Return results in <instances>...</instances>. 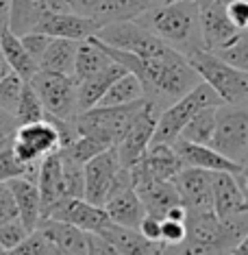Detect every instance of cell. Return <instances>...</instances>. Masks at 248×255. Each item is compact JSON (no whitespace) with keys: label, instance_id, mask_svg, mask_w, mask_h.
I'll return each mask as SVG.
<instances>
[{"label":"cell","instance_id":"obj_1","mask_svg":"<svg viewBox=\"0 0 248 255\" xmlns=\"http://www.w3.org/2000/svg\"><path fill=\"white\" fill-rule=\"evenodd\" d=\"M244 238H248V223H222L213 212H187L185 238L176 245H164L161 255H229Z\"/></svg>","mask_w":248,"mask_h":255},{"label":"cell","instance_id":"obj_2","mask_svg":"<svg viewBox=\"0 0 248 255\" xmlns=\"http://www.w3.org/2000/svg\"><path fill=\"white\" fill-rule=\"evenodd\" d=\"M135 22L181 55H187L194 48H203L200 7H196L192 0L164 2Z\"/></svg>","mask_w":248,"mask_h":255},{"label":"cell","instance_id":"obj_3","mask_svg":"<svg viewBox=\"0 0 248 255\" xmlns=\"http://www.w3.org/2000/svg\"><path fill=\"white\" fill-rule=\"evenodd\" d=\"M183 57L189 63V68L198 74L200 83L209 85L222 105H246L248 72L235 70L205 48H194Z\"/></svg>","mask_w":248,"mask_h":255},{"label":"cell","instance_id":"obj_4","mask_svg":"<svg viewBox=\"0 0 248 255\" xmlns=\"http://www.w3.org/2000/svg\"><path fill=\"white\" fill-rule=\"evenodd\" d=\"M218 105H222V103L213 94V90L205 83H198L187 94H183L181 98H176L174 103H170L168 107L159 112L151 144H172L181 135L183 127L192 120L196 112H200L203 107H218Z\"/></svg>","mask_w":248,"mask_h":255},{"label":"cell","instance_id":"obj_5","mask_svg":"<svg viewBox=\"0 0 248 255\" xmlns=\"http://www.w3.org/2000/svg\"><path fill=\"white\" fill-rule=\"evenodd\" d=\"M144 101L146 98L122 107H91L87 112H81L74 118L79 135H89L105 146H115L142 109Z\"/></svg>","mask_w":248,"mask_h":255},{"label":"cell","instance_id":"obj_6","mask_svg":"<svg viewBox=\"0 0 248 255\" xmlns=\"http://www.w3.org/2000/svg\"><path fill=\"white\" fill-rule=\"evenodd\" d=\"M209 146L240 166L248 164V109L246 105H218Z\"/></svg>","mask_w":248,"mask_h":255},{"label":"cell","instance_id":"obj_7","mask_svg":"<svg viewBox=\"0 0 248 255\" xmlns=\"http://www.w3.org/2000/svg\"><path fill=\"white\" fill-rule=\"evenodd\" d=\"M28 83L35 90L46 116L61 120H74L79 116L77 81L72 77L37 70Z\"/></svg>","mask_w":248,"mask_h":255},{"label":"cell","instance_id":"obj_8","mask_svg":"<svg viewBox=\"0 0 248 255\" xmlns=\"http://www.w3.org/2000/svg\"><path fill=\"white\" fill-rule=\"evenodd\" d=\"M96 39H100L102 44L111 46V48L124 50L135 57H159L164 53H168L170 46L164 44L159 37H155L151 31H146L142 24L137 22H113V24H105L98 28V33L94 35Z\"/></svg>","mask_w":248,"mask_h":255},{"label":"cell","instance_id":"obj_9","mask_svg":"<svg viewBox=\"0 0 248 255\" xmlns=\"http://www.w3.org/2000/svg\"><path fill=\"white\" fill-rule=\"evenodd\" d=\"M102 210L109 216L113 225L126 229H137L144 218V205L137 196L133 181H131V170L129 168H120L118 175H115L111 188L105 196L102 203Z\"/></svg>","mask_w":248,"mask_h":255},{"label":"cell","instance_id":"obj_10","mask_svg":"<svg viewBox=\"0 0 248 255\" xmlns=\"http://www.w3.org/2000/svg\"><path fill=\"white\" fill-rule=\"evenodd\" d=\"M159 112L161 109L155 105L153 101L146 98L142 109L133 118V123H131V127L122 135V140L113 146L122 168H133L137 161L144 157V153H146L148 146H151V142H153V133H155V125H157Z\"/></svg>","mask_w":248,"mask_h":255},{"label":"cell","instance_id":"obj_11","mask_svg":"<svg viewBox=\"0 0 248 255\" xmlns=\"http://www.w3.org/2000/svg\"><path fill=\"white\" fill-rule=\"evenodd\" d=\"M11 150L15 159L24 166H37L46 155L59 150V135L55 127L48 120L22 125L15 129L13 140H11Z\"/></svg>","mask_w":248,"mask_h":255},{"label":"cell","instance_id":"obj_12","mask_svg":"<svg viewBox=\"0 0 248 255\" xmlns=\"http://www.w3.org/2000/svg\"><path fill=\"white\" fill-rule=\"evenodd\" d=\"M42 218L61 220V223L72 225V227L85 231V234L96 236H100L107 225L111 223L102 207L91 205L85 199H70V196H63L61 201H57Z\"/></svg>","mask_w":248,"mask_h":255},{"label":"cell","instance_id":"obj_13","mask_svg":"<svg viewBox=\"0 0 248 255\" xmlns=\"http://www.w3.org/2000/svg\"><path fill=\"white\" fill-rule=\"evenodd\" d=\"M120 159L115 148H107L102 153H98L96 157H91L89 161L83 164V199L91 203V205L102 207L105 196L111 188L115 175L120 170Z\"/></svg>","mask_w":248,"mask_h":255},{"label":"cell","instance_id":"obj_14","mask_svg":"<svg viewBox=\"0 0 248 255\" xmlns=\"http://www.w3.org/2000/svg\"><path fill=\"white\" fill-rule=\"evenodd\" d=\"M246 31L233 26V22L227 15L224 0H213V2L200 7V39H203V48L209 53L227 48L233 42L244 35Z\"/></svg>","mask_w":248,"mask_h":255},{"label":"cell","instance_id":"obj_15","mask_svg":"<svg viewBox=\"0 0 248 255\" xmlns=\"http://www.w3.org/2000/svg\"><path fill=\"white\" fill-rule=\"evenodd\" d=\"M181 205L192 214L213 212V172L200 170V168L183 166L178 175L172 179Z\"/></svg>","mask_w":248,"mask_h":255},{"label":"cell","instance_id":"obj_16","mask_svg":"<svg viewBox=\"0 0 248 255\" xmlns=\"http://www.w3.org/2000/svg\"><path fill=\"white\" fill-rule=\"evenodd\" d=\"M213 214L222 223H248V192L229 172H213Z\"/></svg>","mask_w":248,"mask_h":255},{"label":"cell","instance_id":"obj_17","mask_svg":"<svg viewBox=\"0 0 248 255\" xmlns=\"http://www.w3.org/2000/svg\"><path fill=\"white\" fill-rule=\"evenodd\" d=\"M181 168L183 164L172 148V144H151L144 157L129 170L131 181L135 185L142 181H172Z\"/></svg>","mask_w":248,"mask_h":255},{"label":"cell","instance_id":"obj_18","mask_svg":"<svg viewBox=\"0 0 248 255\" xmlns=\"http://www.w3.org/2000/svg\"><path fill=\"white\" fill-rule=\"evenodd\" d=\"M100 24L94 18H85L77 13H46L33 31H39L48 37L70 39V42H85L98 33Z\"/></svg>","mask_w":248,"mask_h":255},{"label":"cell","instance_id":"obj_19","mask_svg":"<svg viewBox=\"0 0 248 255\" xmlns=\"http://www.w3.org/2000/svg\"><path fill=\"white\" fill-rule=\"evenodd\" d=\"M172 148L178 155L181 164L187 168H200V170H207V172H229V175H238V172L246 170V166H240L235 161L222 157L211 146L192 144L185 140H174L172 142Z\"/></svg>","mask_w":248,"mask_h":255},{"label":"cell","instance_id":"obj_20","mask_svg":"<svg viewBox=\"0 0 248 255\" xmlns=\"http://www.w3.org/2000/svg\"><path fill=\"white\" fill-rule=\"evenodd\" d=\"M35 231H39L46 242L53 247L55 253L63 255H87L89 247V234L81 231L77 227L61 220H50V218H39Z\"/></svg>","mask_w":248,"mask_h":255},{"label":"cell","instance_id":"obj_21","mask_svg":"<svg viewBox=\"0 0 248 255\" xmlns=\"http://www.w3.org/2000/svg\"><path fill=\"white\" fill-rule=\"evenodd\" d=\"M35 185H37V192H39V205H42V216H44L57 201H61L63 196H66L59 150L46 155V157L39 161Z\"/></svg>","mask_w":248,"mask_h":255},{"label":"cell","instance_id":"obj_22","mask_svg":"<svg viewBox=\"0 0 248 255\" xmlns=\"http://www.w3.org/2000/svg\"><path fill=\"white\" fill-rule=\"evenodd\" d=\"M7 188L11 196H13L15 210H18V218L28 231H35L39 218H42V205H39V192L35 181L26 177H15L7 181Z\"/></svg>","mask_w":248,"mask_h":255},{"label":"cell","instance_id":"obj_23","mask_svg":"<svg viewBox=\"0 0 248 255\" xmlns=\"http://www.w3.org/2000/svg\"><path fill=\"white\" fill-rule=\"evenodd\" d=\"M133 188L148 216L164 218L170 207L181 205V199L172 181H142L135 183Z\"/></svg>","mask_w":248,"mask_h":255},{"label":"cell","instance_id":"obj_24","mask_svg":"<svg viewBox=\"0 0 248 255\" xmlns=\"http://www.w3.org/2000/svg\"><path fill=\"white\" fill-rule=\"evenodd\" d=\"M100 236L111 242L120 255H161L164 251L161 242H151L137 229H126L113 223H109Z\"/></svg>","mask_w":248,"mask_h":255},{"label":"cell","instance_id":"obj_25","mask_svg":"<svg viewBox=\"0 0 248 255\" xmlns=\"http://www.w3.org/2000/svg\"><path fill=\"white\" fill-rule=\"evenodd\" d=\"M164 2L165 0H102L94 20L100 26L113 24V22H135Z\"/></svg>","mask_w":248,"mask_h":255},{"label":"cell","instance_id":"obj_26","mask_svg":"<svg viewBox=\"0 0 248 255\" xmlns=\"http://www.w3.org/2000/svg\"><path fill=\"white\" fill-rule=\"evenodd\" d=\"M126 70L120 63H111V66H107L105 70H100L94 77L81 81L77 83V101H79V114L81 112H87V109L96 107L98 101L102 98V94L109 90V85L113 83L115 79H120Z\"/></svg>","mask_w":248,"mask_h":255},{"label":"cell","instance_id":"obj_27","mask_svg":"<svg viewBox=\"0 0 248 255\" xmlns=\"http://www.w3.org/2000/svg\"><path fill=\"white\" fill-rule=\"evenodd\" d=\"M111 59L105 50L100 48V44L96 42V37H89L85 42H79L77 46V57H74V70L72 79L81 83V81L94 77L100 70H105L107 66H111Z\"/></svg>","mask_w":248,"mask_h":255},{"label":"cell","instance_id":"obj_28","mask_svg":"<svg viewBox=\"0 0 248 255\" xmlns=\"http://www.w3.org/2000/svg\"><path fill=\"white\" fill-rule=\"evenodd\" d=\"M77 46L79 42L70 39H57L53 37L46 48L44 57L39 59V70L44 72H55V74H68L72 77L74 70V57H77Z\"/></svg>","mask_w":248,"mask_h":255},{"label":"cell","instance_id":"obj_29","mask_svg":"<svg viewBox=\"0 0 248 255\" xmlns=\"http://www.w3.org/2000/svg\"><path fill=\"white\" fill-rule=\"evenodd\" d=\"M0 50H2L11 72H13L15 77H20L22 81H31L33 74L39 70L37 63L28 57L24 46L20 44V37L13 35L11 31H4L2 35H0Z\"/></svg>","mask_w":248,"mask_h":255},{"label":"cell","instance_id":"obj_30","mask_svg":"<svg viewBox=\"0 0 248 255\" xmlns=\"http://www.w3.org/2000/svg\"><path fill=\"white\" fill-rule=\"evenodd\" d=\"M48 13L44 0H11L9 9V31L13 35H24L33 31L37 22Z\"/></svg>","mask_w":248,"mask_h":255},{"label":"cell","instance_id":"obj_31","mask_svg":"<svg viewBox=\"0 0 248 255\" xmlns=\"http://www.w3.org/2000/svg\"><path fill=\"white\" fill-rule=\"evenodd\" d=\"M144 98V88L131 72H124L120 79H115L109 90L102 94V98L98 101L96 107H122L131 105Z\"/></svg>","mask_w":248,"mask_h":255},{"label":"cell","instance_id":"obj_32","mask_svg":"<svg viewBox=\"0 0 248 255\" xmlns=\"http://www.w3.org/2000/svg\"><path fill=\"white\" fill-rule=\"evenodd\" d=\"M216 109L218 107H203L200 112H196L192 116V120L183 127L181 135H178L176 140L209 146L211 135H213V127H216Z\"/></svg>","mask_w":248,"mask_h":255},{"label":"cell","instance_id":"obj_33","mask_svg":"<svg viewBox=\"0 0 248 255\" xmlns=\"http://www.w3.org/2000/svg\"><path fill=\"white\" fill-rule=\"evenodd\" d=\"M44 107L39 103V98L35 94V90L31 88V83L24 81L22 85V92H20V101H18V107L13 112V118H15V125L22 127V125H31V123H39L44 120Z\"/></svg>","mask_w":248,"mask_h":255},{"label":"cell","instance_id":"obj_34","mask_svg":"<svg viewBox=\"0 0 248 255\" xmlns=\"http://www.w3.org/2000/svg\"><path fill=\"white\" fill-rule=\"evenodd\" d=\"M11 140H13V137H11ZM11 140L0 144V183H7L15 177H26V179H31V181H35L39 164L37 166L20 164V161L15 159L13 150H11Z\"/></svg>","mask_w":248,"mask_h":255},{"label":"cell","instance_id":"obj_35","mask_svg":"<svg viewBox=\"0 0 248 255\" xmlns=\"http://www.w3.org/2000/svg\"><path fill=\"white\" fill-rule=\"evenodd\" d=\"M107 148H111V146H105L102 142H98L89 135H79L77 140L72 144H68L66 148H59V153L66 155L68 159L77 161V164H85V161H89L91 157H96L98 153H102V150H107Z\"/></svg>","mask_w":248,"mask_h":255},{"label":"cell","instance_id":"obj_36","mask_svg":"<svg viewBox=\"0 0 248 255\" xmlns=\"http://www.w3.org/2000/svg\"><path fill=\"white\" fill-rule=\"evenodd\" d=\"M61 172H63V190H66V196L70 199H83V164H77V161L68 159L66 155H61Z\"/></svg>","mask_w":248,"mask_h":255},{"label":"cell","instance_id":"obj_37","mask_svg":"<svg viewBox=\"0 0 248 255\" xmlns=\"http://www.w3.org/2000/svg\"><path fill=\"white\" fill-rule=\"evenodd\" d=\"M218 57V59H222L224 63H229L231 68H235V70H244L248 72V33H244L238 42H233L227 48L218 50V53H213Z\"/></svg>","mask_w":248,"mask_h":255},{"label":"cell","instance_id":"obj_38","mask_svg":"<svg viewBox=\"0 0 248 255\" xmlns=\"http://www.w3.org/2000/svg\"><path fill=\"white\" fill-rule=\"evenodd\" d=\"M2 255H55V251L39 231H31L18 247L9 249Z\"/></svg>","mask_w":248,"mask_h":255},{"label":"cell","instance_id":"obj_39","mask_svg":"<svg viewBox=\"0 0 248 255\" xmlns=\"http://www.w3.org/2000/svg\"><path fill=\"white\" fill-rule=\"evenodd\" d=\"M22 85H24V81H22L20 77H15L13 72L0 81V107H2L4 112H9V114L15 112L18 101H20Z\"/></svg>","mask_w":248,"mask_h":255},{"label":"cell","instance_id":"obj_40","mask_svg":"<svg viewBox=\"0 0 248 255\" xmlns=\"http://www.w3.org/2000/svg\"><path fill=\"white\" fill-rule=\"evenodd\" d=\"M28 234H31V231L22 225L20 218L9 220V223L0 225V247H2L4 251H9V249L18 247Z\"/></svg>","mask_w":248,"mask_h":255},{"label":"cell","instance_id":"obj_41","mask_svg":"<svg viewBox=\"0 0 248 255\" xmlns=\"http://www.w3.org/2000/svg\"><path fill=\"white\" fill-rule=\"evenodd\" d=\"M50 39L53 37L44 35V33H39V31H28V33H24V35H20V44L24 46L28 57H31V59L39 66V59L44 57L46 48H48V44H50Z\"/></svg>","mask_w":248,"mask_h":255},{"label":"cell","instance_id":"obj_42","mask_svg":"<svg viewBox=\"0 0 248 255\" xmlns=\"http://www.w3.org/2000/svg\"><path fill=\"white\" fill-rule=\"evenodd\" d=\"M227 15L235 28L246 31L248 28V0H224Z\"/></svg>","mask_w":248,"mask_h":255},{"label":"cell","instance_id":"obj_43","mask_svg":"<svg viewBox=\"0 0 248 255\" xmlns=\"http://www.w3.org/2000/svg\"><path fill=\"white\" fill-rule=\"evenodd\" d=\"M185 238V223H176V220L161 218V236L159 240L164 245H176Z\"/></svg>","mask_w":248,"mask_h":255},{"label":"cell","instance_id":"obj_44","mask_svg":"<svg viewBox=\"0 0 248 255\" xmlns=\"http://www.w3.org/2000/svg\"><path fill=\"white\" fill-rule=\"evenodd\" d=\"M13 218H18L13 196H11L7 183H0V225L9 223V220H13Z\"/></svg>","mask_w":248,"mask_h":255},{"label":"cell","instance_id":"obj_45","mask_svg":"<svg viewBox=\"0 0 248 255\" xmlns=\"http://www.w3.org/2000/svg\"><path fill=\"white\" fill-rule=\"evenodd\" d=\"M137 231L146 238V240L151 242H161L159 236H161V218H155V216H148V214H144L140 227H137ZM164 245V242H161Z\"/></svg>","mask_w":248,"mask_h":255},{"label":"cell","instance_id":"obj_46","mask_svg":"<svg viewBox=\"0 0 248 255\" xmlns=\"http://www.w3.org/2000/svg\"><path fill=\"white\" fill-rule=\"evenodd\" d=\"M70 11L77 15H85V18H94L96 11L100 9L102 0H68Z\"/></svg>","mask_w":248,"mask_h":255},{"label":"cell","instance_id":"obj_47","mask_svg":"<svg viewBox=\"0 0 248 255\" xmlns=\"http://www.w3.org/2000/svg\"><path fill=\"white\" fill-rule=\"evenodd\" d=\"M87 255H120L115 251V247L111 242H107L102 236L89 234V247H87Z\"/></svg>","mask_w":248,"mask_h":255},{"label":"cell","instance_id":"obj_48","mask_svg":"<svg viewBox=\"0 0 248 255\" xmlns=\"http://www.w3.org/2000/svg\"><path fill=\"white\" fill-rule=\"evenodd\" d=\"M15 129H18V125H15V118H13V114L4 112V109L0 107V144L9 142L11 137H13Z\"/></svg>","mask_w":248,"mask_h":255},{"label":"cell","instance_id":"obj_49","mask_svg":"<svg viewBox=\"0 0 248 255\" xmlns=\"http://www.w3.org/2000/svg\"><path fill=\"white\" fill-rule=\"evenodd\" d=\"M48 13H72L68 0H44Z\"/></svg>","mask_w":248,"mask_h":255},{"label":"cell","instance_id":"obj_50","mask_svg":"<svg viewBox=\"0 0 248 255\" xmlns=\"http://www.w3.org/2000/svg\"><path fill=\"white\" fill-rule=\"evenodd\" d=\"M9 9L11 0H0V35L4 31H9Z\"/></svg>","mask_w":248,"mask_h":255},{"label":"cell","instance_id":"obj_51","mask_svg":"<svg viewBox=\"0 0 248 255\" xmlns=\"http://www.w3.org/2000/svg\"><path fill=\"white\" fill-rule=\"evenodd\" d=\"M248 238H244V240H240L238 245H235L233 249H231V253L229 255H248Z\"/></svg>","mask_w":248,"mask_h":255},{"label":"cell","instance_id":"obj_52","mask_svg":"<svg viewBox=\"0 0 248 255\" xmlns=\"http://www.w3.org/2000/svg\"><path fill=\"white\" fill-rule=\"evenodd\" d=\"M9 74H11V68H9V63H7V59H4L2 50H0V81H2L4 77H9Z\"/></svg>","mask_w":248,"mask_h":255},{"label":"cell","instance_id":"obj_53","mask_svg":"<svg viewBox=\"0 0 248 255\" xmlns=\"http://www.w3.org/2000/svg\"><path fill=\"white\" fill-rule=\"evenodd\" d=\"M192 2L196 4V7H205V4H209V2H213V0H192Z\"/></svg>","mask_w":248,"mask_h":255},{"label":"cell","instance_id":"obj_54","mask_svg":"<svg viewBox=\"0 0 248 255\" xmlns=\"http://www.w3.org/2000/svg\"><path fill=\"white\" fill-rule=\"evenodd\" d=\"M2 253H4V249H2V247H0V255H2Z\"/></svg>","mask_w":248,"mask_h":255},{"label":"cell","instance_id":"obj_55","mask_svg":"<svg viewBox=\"0 0 248 255\" xmlns=\"http://www.w3.org/2000/svg\"><path fill=\"white\" fill-rule=\"evenodd\" d=\"M165 2H176V0H165Z\"/></svg>","mask_w":248,"mask_h":255},{"label":"cell","instance_id":"obj_56","mask_svg":"<svg viewBox=\"0 0 248 255\" xmlns=\"http://www.w3.org/2000/svg\"><path fill=\"white\" fill-rule=\"evenodd\" d=\"M55 255H63V253H55Z\"/></svg>","mask_w":248,"mask_h":255}]
</instances>
